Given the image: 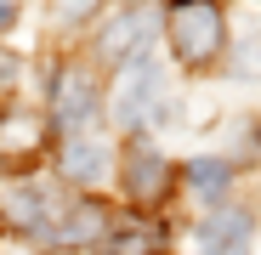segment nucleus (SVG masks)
<instances>
[{
  "label": "nucleus",
  "mask_w": 261,
  "mask_h": 255,
  "mask_svg": "<svg viewBox=\"0 0 261 255\" xmlns=\"http://www.w3.org/2000/svg\"><path fill=\"white\" fill-rule=\"evenodd\" d=\"M165 34H170V46H176L182 63H204V57L222 51L227 23H222V6H210V0H182V6H170Z\"/></svg>",
  "instance_id": "obj_1"
},
{
  "label": "nucleus",
  "mask_w": 261,
  "mask_h": 255,
  "mask_svg": "<svg viewBox=\"0 0 261 255\" xmlns=\"http://www.w3.org/2000/svg\"><path fill=\"white\" fill-rule=\"evenodd\" d=\"M6 79H17V63H12L6 51H0V85H6Z\"/></svg>",
  "instance_id": "obj_13"
},
{
  "label": "nucleus",
  "mask_w": 261,
  "mask_h": 255,
  "mask_svg": "<svg viewBox=\"0 0 261 255\" xmlns=\"http://www.w3.org/2000/svg\"><path fill=\"white\" fill-rule=\"evenodd\" d=\"M63 210H68V204H57V193H51L46 182H17V187H12V221L29 227L34 238H46V244H51V227H57Z\"/></svg>",
  "instance_id": "obj_4"
},
{
  "label": "nucleus",
  "mask_w": 261,
  "mask_h": 255,
  "mask_svg": "<svg viewBox=\"0 0 261 255\" xmlns=\"http://www.w3.org/2000/svg\"><path fill=\"white\" fill-rule=\"evenodd\" d=\"M153 244H159V227H148V221H137V216L119 221V227L108 233V249H114V255H148Z\"/></svg>",
  "instance_id": "obj_12"
},
{
  "label": "nucleus",
  "mask_w": 261,
  "mask_h": 255,
  "mask_svg": "<svg viewBox=\"0 0 261 255\" xmlns=\"http://www.w3.org/2000/svg\"><path fill=\"white\" fill-rule=\"evenodd\" d=\"M46 148V119L34 108H0V153H40Z\"/></svg>",
  "instance_id": "obj_7"
},
{
  "label": "nucleus",
  "mask_w": 261,
  "mask_h": 255,
  "mask_svg": "<svg viewBox=\"0 0 261 255\" xmlns=\"http://www.w3.org/2000/svg\"><path fill=\"white\" fill-rule=\"evenodd\" d=\"M188 182H193V193H199V199H210V204H216V199L233 187V164H227V159H193V164H188Z\"/></svg>",
  "instance_id": "obj_11"
},
{
  "label": "nucleus",
  "mask_w": 261,
  "mask_h": 255,
  "mask_svg": "<svg viewBox=\"0 0 261 255\" xmlns=\"http://www.w3.org/2000/svg\"><path fill=\"white\" fill-rule=\"evenodd\" d=\"M6 23H17V6H6V0H0V29Z\"/></svg>",
  "instance_id": "obj_14"
},
{
  "label": "nucleus",
  "mask_w": 261,
  "mask_h": 255,
  "mask_svg": "<svg viewBox=\"0 0 261 255\" xmlns=\"http://www.w3.org/2000/svg\"><path fill=\"white\" fill-rule=\"evenodd\" d=\"M63 176L68 182H102L108 176V148L102 142H63Z\"/></svg>",
  "instance_id": "obj_10"
},
{
  "label": "nucleus",
  "mask_w": 261,
  "mask_h": 255,
  "mask_svg": "<svg viewBox=\"0 0 261 255\" xmlns=\"http://www.w3.org/2000/svg\"><path fill=\"white\" fill-rule=\"evenodd\" d=\"M148 34H153V12H142V6L108 17V29H102V57H114V63H137V51H142Z\"/></svg>",
  "instance_id": "obj_5"
},
{
  "label": "nucleus",
  "mask_w": 261,
  "mask_h": 255,
  "mask_svg": "<svg viewBox=\"0 0 261 255\" xmlns=\"http://www.w3.org/2000/svg\"><path fill=\"white\" fill-rule=\"evenodd\" d=\"M153 85H159V68H153L148 57H137V63H125V74H119V85H114V97H119V102H114V114H119V119H137Z\"/></svg>",
  "instance_id": "obj_8"
},
{
  "label": "nucleus",
  "mask_w": 261,
  "mask_h": 255,
  "mask_svg": "<svg viewBox=\"0 0 261 255\" xmlns=\"http://www.w3.org/2000/svg\"><path fill=\"white\" fill-rule=\"evenodd\" d=\"M102 91H97V74L91 68H80V63H68V68H57V79H51V114H57V125L63 131H80V125H91L97 119V102Z\"/></svg>",
  "instance_id": "obj_2"
},
{
  "label": "nucleus",
  "mask_w": 261,
  "mask_h": 255,
  "mask_svg": "<svg viewBox=\"0 0 261 255\" xmlns=\"http://www.w3.org/2000/svg\"><path fill=\"white\" fill-rule=\"evenodd\" d=\"M102 233H108V210L97 199H80V204H68L63 216H57L51 244H97Z\"/></svg>",
  "instance_id": "obj_6"
},
{
  "label": "nucleus",
  "mask_w": 261,
  "mask_h": 255,
  "mask_svg": "<svg viewBox=\"0 0 261 255\" xmlns=\"http://www.w3.org/2000/svg\"><path fill=\"white\" fill-rule=\"evenodd\" d=\"M165 187H170L165 153L148 148V142H130L125 148V193L137 199V204H153V199H165Z\"/></svg>",
  "instance_id": "obj_3"
},
{
  "label": "nucleus",
  "mask_w": 261,
  "mask_h": 255,
  "mask_svg": "<svg viewBox=\"0 0 261 255\" xmlns=\"http://www.w3.org/2000/svg\"><path fill=\"white\" fill-rule=\"evenodd\" d=\"M199 244H204L210 255H233V249H244V244H250V216H244V210H216V216L199 227Z\"/></svg>",
  "instance_id": "obj_9"
}]
</instances>
